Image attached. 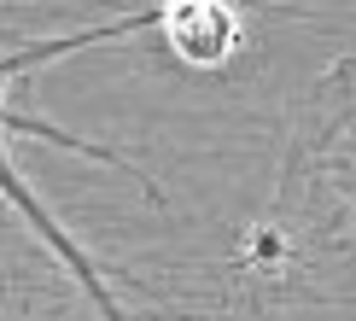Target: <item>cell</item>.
<instances>
[{"instance_id": "6da1fadb", "label": "cell", "mask_w": 356, "mask_h": 321, "mask_svg": "<svg viewBox=\"0 0 356 321\" xmlns=\"http://www.w3.org/2000/svg\"><path fill=\"white\" fill-rule=\"evenodd\" d=\"M146 24H158V6L152 12H129V18H111V24H99V29H82V35H53V41H29V47H18V53H0V135H35V140H53V146H70V152H88V158H99V164H117V170H129V175H140L129 158H117L111 146H94V140H76V135H65V129H53V123H41V117H29V111H18L12 106V82H24L35 65H47V58H58V53H76V47H94V41H111V35H135V29H146ZM146 181V175H140ZM152 187V181H146ZM158 193V187H152ZM0 199L6 204H18V216L29 228L41 233V245L65 263L70 274L82 281V292L94 298V310L106 315V321H129L123 310H117V298H111V286H106V274L94 269V257L82 252L76 240H70L65 228L53 222L47 211H41V199L24 187V175L12 170V158H6V146H0Z\"/></svg>"}, {"instance_id": "7a4b0ae2", "label": "cell", "mask_w": 356, "mask_h": 321, "mask_svg": "<svg viewBox=\"0 0 356 321\" xmlns=\"http://www.w3.org/2000/svg\"><path fill=\"white\" fill-rule=\"evenodd\" d=\"M158 29L170 35V47L187 65H216L240 41V24H234V12L222 0H164L158 6Z\"/></svg>"}]
</instances>
